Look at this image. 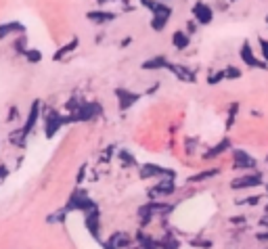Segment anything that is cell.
Returning <instances> with one entry per match:
<instances>
[{"instance_id": "f1b7e54d", "label": "cell", "mask_w": 268, "mask_h": 249, "mask_svg": "<svg viewBox=\"0 0 268 249\" xmlns=\"http://www.w3.org/2000/svg\"><path fill=\"white\" fill-rule=\"evenodd\" d=\"M76 46H78V38L74 36V38H72V42H69V44H65L63 48H59V51H57V55H55V59H61V57H65L67 53H72Z\"/></svg>"}, {"instance_id": "2e32d148", "label": "cell", "mask_w": 268, "mask_h": 249, "mask_svg": "<svg viewBox=\"0 0 268 249\" xmlns=\"http://www.w3.org/2000/svg\"><path fill=\"white\" fill-rule=\"evenodd\" d=\"M170 72L178 78V80H182V82H195L197 80V76H195V72H191L188 67H184V65H174V63H170Z\"/></svg>"}, {"instance_id": "5bb4252c", "label": "cell", "mask_w": 268, "mask_h": 249, "mask_svg": "<svg viewBox=\"0 0 268 249\" xmlns=\"http://www.w3.org/2000/svg\"><path fill=\"white\" fill-rule=\"evenodd\" d=\"M115 96L120 98V107L122 109H128V107H132L138 98H141V94H136L132 90H126V88H115Z\"/></svg>"}, {"instance_id": "7a4b0ae2", "label": "cell", "mask_w": 268, "mask_h": 249, "mask_svg": "<svg viewBox=\"0 0 268 249\" xmlns=\"http://www.w3.org/2000/svg\"><path fill=\"white\" fill-rule=\"evenodd\" d=\"M67 212H74V210H78V212H82V214H86V212H92V210H96V203L92 201L90 197H88V193L84 191V188H74L72 191V195H69V199H67V203L63 205Z\"/></svg>"}, {"instance_id": "cb8c5ba5", "label": "cell", "mask_w": 268, "mask_h": 249, "mask_svg": "<svg viewBox=\"0 0 268 249\" xmlns=\"http://www.w3.org/2000/svg\"><path fill=\"white\" fill-rule=\"evenodd\" d=\"M13 32H25V27H23L21 23H17V21H13V23H2V25H0V40L6 38L8 34H13Z\"/></svg>"}, {"instance_id": "f6af8a7d", "label": "cell", "mask_w": 268, "mask_h": 249, "mask_svg": "<svg viewBox=\"0 0 268 249\" xmlns=\"http://www.w3.org/2000/svg\"><path fill=\"white\" fill-rule=\"evenodd\" d=\"M260 249H268V245H266V247H260Z\"/></svg>"}, {"instance_id": "d4e9b609", "label": "cell", "mask_w": 268, "mask_h": 249, "mask_svg": "<svg viewBox=\"0 0 268 249\" xmlns=\"http://www.w3.org/2000/svg\"><path fill=\"white\" fill-rule=\"evenodd\" d=\"M237 113H239V103H231L228 105V115H226V130H231L235 119H237Z\"/></svg>"}, {"instance_id": "ab89813d", "label": "cell", "mask_w": 268, "mask_h": 249, "mask_svg": "<svg viewBox=\"0 0 268 249\" xmlns=\"http://www.w3.org/2000/svg\"><path fill=\"white\" fill-rule=\"evenodd\" d=\"M15 117H19V109L17 107H11V111H8V122H13Z\"/></svg>"}, {"instance_id": "ac0fdd59", "label": "cell", "mask_w": 268, "mask_h": 249, "mask_svg": "<svg viewBox=\"0 0 268 249\" xmlns=\"http://www.w3.org/2000/svg\"><path fill=\"white\" fill-rule=\"evenodd\" d=\"M168 67H170V61L164 55H157L143 63V69H168Z\"/></svg>"}, {"instance_id": "277c9868", "label": "cell", "mask_w": 268, "mask_h": 249, "mask_svg": "<svg viewBox=\"0 0 268 249\" xmlns=\"http://www.w3.org/2000/svg\"><path fill=\"white\" fill-rule=\"evenodd\" d=\"M147 8L153 11V21H151V27L155 32H162V29L168 25V19L172 17V6L170 4H162V2H145Z\"/></svg>"}, {"instance_id": "4fadbf2b", "label": "cell", "mask_w": 268, "mask_h": 249, "mask_svg": "<svg viewBox=\"0 0 268 249\" xmlns=\"http://www.w3.org/2000/svg\"><path fill=\"white\" fill-rule=\"evenodd\" d=\"M98 113H101V105L98 103H86V105H82L80 109H78L76 122H90V119L96 117Z\"/></svg>"}, {"instance_id": "b9f144b4", "label": "cell", "mask_w": 268, "mask_h": 249, "mask_svg": "<svg viewBox=\"0 0 268 249\" xmlns=\"http://www.w3.org/2000/svg\"><path fill=\"white\" fill-rule=\"evenodd\" d=\"M264 191H266V195H268V182H266V184H264Z\"/></svg>"}, {"instance_id": "ffe728a7", "label": "cell", "mask_w": 268, "mask_h": 249, "mask_svg": "<svg viewBox=\"0 0 268 249\" xmlns=\"http://www.w3.org/2000/svg\"><path fill=\"white\" fill-rule=\"evenodd\" d=\"M172 44H174V48H178V51H184V48L191 44V36H188L186 32H174Z\"/></svg>"}, {"instance_id": "484cf974", "label": "cell", "mask_w": 268, "mask_h": 249, "mask_svg": "<svg viewBox=\"0 0 268 249\" xmlns=\"http://www.w3.org/2000/svg\"><path fill=\"white\" fill-rule=\"evenodd\" d=\"M222 80H226V74H224V69H216V72H210V74H207V84H210V86H216V84H220Z\"/></svg>"}, {"instance_id": "4dcf8cb0", "label": "cell", "mask_w": 268, "mask_h": 249, "mask_svg": "<svg viewBox=\"0 0 268 249\" xmlns=\"http://www.w3.org/2000/svg\"><path fill=\"white\" fill-rule=\"evenodd\" d=\"M25 138H27V134L23 132V128H21V130H17V132L11 134V143H13V145H19V147H23V145H25Z\"/></svg>"}, {"instance_id": "5b68a950", "label": "cell", "mask_w": 268, "mask_h": 249, "mask_svg": "<svg viewBox=\"0 0 268 249\" xmlns=\"http://www.w3.org/2000/svg\"><path fill=\"white\" fill-rule=\"evenodd\" d=\"M239 59L243 61V65H247L250 69H264V72H268V63L262 57H258L254 53L250 40H243V44L239 46Z\"/></svg>"}, {"instance_id": "44dd1931", "label": "cell", "mask_w": 268, "mask_h": 249, "mask_svg": "<svg viewBox=\"0 0 268 249\" xmlns=\"http://www.w3.org/2000/svg\"><path fill=\"white\" fill-rule=\"evenodd\" d=\"M160 247L162 249H180L182 247V241H180V239H176L174 235H164L160 239Z\"/></svg>"}, {"instance_id": "60d3db41", "label": "cell", "mask_w": 268, "mask_h": 249, "mask_svg": "<svg viewBox=\"0 0 268 249\" xmlns=\"http://www.w3.org/2000/svg\"><path fill=\"white\" fill-rule=\"evenodd\" d=\"M262 210H264V214H268V201H266V203L262 205Z\"/></svg>"}, {"instance_id": "30bf717a", "label": "cell", "mask_w": 268, "mask_h": 249, "mask_svg": "<svg viewBox=\"0 0 268 249\" xmlns=\"http://www.w3.org/2000/svg\"><path fill=\"white\" fill-rule=\"evenodd\" d=\"M193 17L199 25H210L214 21V8L203 0H199V2L193 4Z\"/></svg>"}, {"instance_id": "74e56055", "label": "cell", "mask_w": 268, "mask_h": 249, "mask_svg": "<svg viewBox=\"0 0 268 249\" xmlns=\"http://www.w3.org/2000/svg\"><path fill=\"white\" fill-rule=\"evenodd\" d=\"M8 174H11V172H8V167H6L4 164H0V182H2V180H6V178H8Z\"/></svg>"}, {"instance_id": "8fae6325", "label": "cell", "mask_w": 268, "mask_h": 249, "mask_svg": "<svg viewBox=\"0 0 268 249\" xmlns=\"http://www.w3.org/2000/svg\"><path fill=\"white\" fill-rule=\"evenodd\" d=\"M228 151H233V143H231V138L224 136L220 143H216L214 147H210L207 151L201 155L203 162H214V159H218L220 155H226Z\"/></svg>"}, {"instance_id": "9c48e42d", "label": "cell", "mask_w": 268, "mask_h": 249, "mask_svg": "<svg viewBox=\"0 0 268 249\" xmlns=\"http://www.w3.org/2000/svg\"><path fill=\"white\" fill-rule=\"evenodd\" d=\"M176 193V182L172 180V178H164V180H160L155 186H151V191H149V197L153 199H164V197H172Z\"/></svg>"}, {"instance_id": "bcb514c9", "label": "cell", "mask_w": 268, "mask_h": 249, "mask_svg": "<svg viewBox=\"0 0 268 249\" xmlns=\"http://www.w3.org/2000/svg\"><path fill=\"white\" fill-rule=\"evenodd\" d=\"M266 23H268V15H266Z\"/></svg>"}, {"instance_id": "8d00e7d4", "label": "cell", "mask_w": 268, "mask_h": 249, "mask_svg": "<svg viewBox=\"0 0 268 249\" xmlns=\"http://www.w3.org/2000/svg\"><path fill=\"white\" fill-rule=\"evenodd\" d=\"M258 226H260V231H268V214H262L258 218Z\"/></svg>"}, {"instance_id": "9a60e30c", "label": "cell", "mask_w": 268, "mask_h": 249, "mask_svg": "<svg viewBox=\"0 0 268 249\" xmlns=\"http://www.w3.org/2000/svg\"><path fill=\"white\" fill-rule=\"evenodd\" d=\"M220 167H207V170H201V172H197L193 176H188V180L186 182H191V184H197V182H205V180H212V178L216 176H220Z\"/></svg>"}, {"instance_id": "6da1fadb", "label": "cell", "mask_w": 268, "mask_h": 249, "mask_svg": "<svg viewBox=\"0 0 268 249\" xmlns=\"http://www.w3.org/2000/svg\"><path fill=\"white\" fill-rule=\"evenodd\" d=\"M264 184H266L264 172L256 170V172H247V174L235 176L228 186H231V191L239 193V191H247V188H260V186H264Z\"/></svg>"}, {"instance_id": "7bdbcfd3", "label": "cell", "mask_w": 268, "mask_h": 249, "mask_svg": "<svg viewBox=\"0 0 268 249\" xmlns=\"http://www.w3.org/2000/svg\"><path fill=\"white\" fill-rule=\"evenodd\" d=\"M145 2H151V0H143V4H145Z\"/></svg>"}, {"instance_id": "7dc6e473", "label": "cell", "mask_w": 268, "mask_h": 249, "mask_svg": "<svg viewBox=\"0 0 268 249\" xmlns=\"http://www.w3.org/2000/svg\"><path fill=\"white\" fill-rule=\"evenodd\" d=\"M228 2H235V0H228Z\"/></svg>"}, {"instance_id": "e0dca14e", "label": "cell", "mask_w": 268, "mask_h": 249, "mask_svg": "<svg viewBox=\"0 0 268 249\" xmlns=\"http://www.w3.org/2000/svg\"><path fill=\"white\" fill-rule=\"evenodd\" d=\"M38 117H40V101H34L32 103V109H29V115H27V122L23 126V132L29 134L34 130V126L38 124Z\"/></svg>"}, {"instance_id": "ba28073f", "label": "cell", "mask_w": 268, "mask_h": 249, "mask_svg": "<svg viewBox=\"0 0 268 249\" xmlns=\"http://www.w3.org/2000/svg\"><path fill=\"white\" fill-rule=\"evenodd\" d=\"M141 178H160V180H164V178H176V172L170 170V167H164V166H157V164H145L141 166Z\"/></svg>"}, {"instance_id": "603a6c76", "label": "cell", "mask_w": 268, "mask_h": 249, "mask_svg": "<svg viewBox=\"0 0 268 249\" xmlns=\"http://www.w3.org/2000/svg\"><path fill=\"white\" fill-rule=\"evenodd\" d=\"M88 19H92L96 23H107V21H113L115 13H107V11H90L88 13Z\"/></svg>"}, {"instance_id": "8992f818", "label": "cell", "mask_w": 268, "mask_h": 249, "mask_svg": "<svg viewBox=\"0 0 268 249\" xmlns=\"http://www.w3.org/2000/svg\"><path fill=\"white\" fill-rule=\"evenodd\" d=\"M84 226H86V231L88 235H90L96 243H103V237H101V212H98V207L92 212H86L84 214Z\"/></svg>"}, {"instance_id": "836d02e7", "label": "cell", "mask_w": 268, "mask_h": 249, "mask_svg": "<svg viewBox=\"0 0 268 249\" xmlns=\"http://www.w3.org/2000/svg\"><path fill=\"white\" fill-rule=\"evenodd\" d=\"M25 57H27V61H34V63H38V61H40V59H42V53L38 51V48H34V51H32V48H27Z\"/></svg>"}, {"instance_id": "d590c367", "label": "cell", "mask_w": 268, "mask_h": 249, "mask_svg": "<svg viewBox=\"0 0 268 249\" xmlns=\"http://www.w3.org/2000/svg\"><path fill=\"white\" fill-rule=\"evenodd\" d=\"M15 51H19V53H23V55L27 53V48H25V38H23V36H21V38H19V40H17V42H15Z\"/></svg>"}, {"instance_id": "f35d334b", "label": "cell", "mask_w": 268, "mask_h": 249, "mask_svg": "<svg viewBox=\"0 0 268 249\" xmlns=\"http://www.w3.org/2000/svg\"><path fill=\"white\" fill-rule=\"evenodd\" d=\"M195 32H197V23H195V21H193V19H191V21H188V23H186V34H188V36H191V34H195Z\"/></svg>"}, {"instance_id": "d6a6232c", "label": "cell", "mask_w": 268, "mask_h": 249, "mask_svg": "<svg viewBox=\"0 0 268 249\" xmlns=\"http://www.w3.org/2000/svg\"><path fill=\"white\" fill-rule=\"evenodd\" d=\"M258 46H260V55H262V59L268 63V40H266V38H258Z\"/></svg>"}, {"instance_id": "1f68e13d", "label": "cell", "mask_w": 268, "mask_h": 249, "mask_svg": "<svg viewBox=\"0 0 268 249\" xmlns=\"http://www.w3.org/2000/svg\"><path fill=\"white\" fill-rule=\"evenodd\" d=\"M228 222H231V226H237V228H245L247 226V216H231L228 218Z\"/></svg>"}, {"instance_id": "e575fe53", "label": "cell", "mask_w": 268, "mask_h": 249, "mask_svg": "<svg viewBox=\"0 0 268 249\" xmlns=\"http://www.w3.org/2000/svg\"><path fill=\"white\" fill-rule=\"evenodd\" d=\"M254 239L258 243H262V245H268V231H258L256 235H254Z\"/></svg>"}, {"instance_id": "7402d4cb", "label": "cell", "mask_w": 268, "mask_h": 249, "mask_svg": "<svg viewBox=\"0 0 268 249\" xmlns=\"http://www.w3.org/2000/svg\"><path fill=\"white\" fill-rule=\"evenodd\" d=\"M67 210L65 207H61V210H57V212H51L46 216V224H63L67 220Z\"/></svg>"}, {"instance_id": "52a82bcc", "label": "cell", "mask_w": 268, "mask_h": 249, "mask_svg": "<svg viewBox=\"0 0 268 249\" xmlns=\"http://www.w3.org/2000/svg\"><path fill=\"white\" fill-rule=\"evenodd\" d=\"M134 245V237H130L128 233H113L109 239L101 243L103 249H130Z\"/></svg>"}, {"instance_id": "83f0119b", "label": "cell", "mask_w": 268, "mask_h": 249, "mask_svg": "<svg viewBox=\"0 0 268 249\" xmlns=\"http://www.w3.org/2000/svg\"><path fill=\"white\" fill-rule=\"evenodd\" d=\"M117 159H120V162H122L126 167H134V166H136L134 155H130L128 151H120V153H117Z\"/></svg>"}, {"instance_id": "ee69618b", "label": "cell", "mask_w": 268, "mask_h": 249, "mask_svg": "<svg viewBox=\"0 0 268 249\" xmlns=\"http://www.w3.org/2000/svg\"><path fill=\"white\" fill-rule=\"evenodd\" d=\"M266 167H268V155H266Z\"/></svg>"}, {"instance_id": "7c38bea8", "label": "cell", "mask_w": 268, "mask_h": 249, "mask_svg": "<svg viewBox=\"0 0 268 249\" xmlns=\"http://www.w3.org/2000/svg\"><path fill=\"white\" fill-rule=\"evenodd\" d=\"M63 124H65V122H63V117L51 109V113L46 115V122H44V134H46V138H53V136L59 132V128H61Z\"/></svg>"}, {"instance_id": "3957f363", "label": "cell", "mask_w": 268, "mask_h": 249, "mask_svg": "<svg viewBox=\"0 0 268 249\" xmlns=\"http://www.w3.org/2000/svg\"><path fill=\"white\" fill-rule=\"evenodd\" d=\"M231 157H233V170L235 172L247 174V172H256L258 170V159L250 151H245V149H233Z\"/></svg>"}, {"instance_id": "4316f807", "label": "cell", "mask_w": 268, "mask_h": 249, "mask_svg": "<svg viewBox=\"0 0 268 249\" xmlns=\"http://www.w3.org/2000/svg\"><path fill=\"white\" fill-rule=\"evenodd\" d=\"M188 245L197 247V249H212L214 247V241H212V239H191Z\"/></svg>"}, {"instance_id": "d6986e66", "label": "cell", "mask_w": 268, "mask_h": 249, "mask_svg": "<svg viewBox=\"0 0 268 249\" xmlns=\"http://www.w3.org/2000/svg\"><path fill=\"white\" fill-rule=\"evenodd\" d=\"M262 195H247V197H241V199H237L235 205L237 207H258V205H262Z\"/></svg>"}, {"instance_id": "f546056e", "label": "cell", "mask_w": 268, "mask_h": 249, "mask_svg": "<svg viewBox=\"0 0 268 249\" xmlns=\"http://www.w3.org/2000/svg\"><path fill=\"white\" fill-rule=\"evenodd\" d=\"M224 74H226V80H239V78L243 76L241 69L235 67V65H228V67L224 69Z\"/></svg>"}]
</instances>
